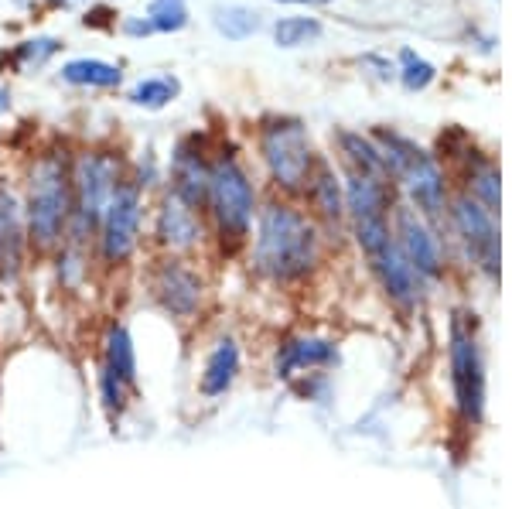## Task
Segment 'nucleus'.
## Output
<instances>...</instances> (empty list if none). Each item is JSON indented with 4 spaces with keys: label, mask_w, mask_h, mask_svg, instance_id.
I'll use <instances>...</instances> for the list:
<instances>
[{
    "label": "nucleus",
    "mask_w": 512,
    "mask_h": 509,
    "mask_svg": "<svg viewBox=\"0 0 512 509\" xmlns=\"http://www.w3.org/2000/svg\"><path fill=\"white\" fill-rule=\"evenodd\" d=\"M11 110V93L7 89H0V113H7Z\"/></svg>",
    "instance_id": "c756f323"
},
{
    "label": "nucleus",
    "mask_w": 512,
    "mask_h": 509,
    "mask_svg": "<svg viewBox=\"0 0 512 509\" xmlns=\"http://www.w3.org/2000/svg\"><path fill=\"white\" fill-rule=\"evenodd\" d=\"M280 4H325V0H280Z\"/></svg>",
    "instance_id": "7c9ffc66"
},
{
    "label": "nucleus",
    "mask_w": 512,
    "mask_h": 509,
    "mask_svg": "<svg viewBox=\"0 0 512 509\" xmlns=\"http://www.w3.org/2000/svg\"><path fill=\"white\" fill-rule=\"evenodd\" d=\"M393 236H396V243H400L407 264L414 267V274L424 281V287L441 281L444 270H448V264H444L441 240H437V233L427 226V219L420 216V212H414L410 205H396L393 209Z\"/></svg>",
    "instance_id": "f8f14e48"
},
{
    "label": "nucleus",
    "mask_w": 512,
    "mask_h": 509,
    "mask_svg": "<svg viewBox=\"0 0 512 509\" xmlns=\"http://www.w3.org/2000/svg\"><path fill=\"white\" fill-rule=\"evenodd\" d=\"M321 38V24L315 18H284L274 24V41L280 48H301Z\"/></svg>",
    "instance_id": "393cba45"
},
{
    "label": "nucleus",
    "mask_w": 512,
    "mask_h": 509,
    "mask_svg": "<svg viewBox=\"0 0 512 509\" xmlns=\"http://www.w3.org/2000/svg\"><path fill=\"white\" fill-rule=\"evenodd\" d=\"M59 76L69 86H89V89H113L123 82V72L117 65L103 62V59H72L62 65Z\"/></svg>",
    "instance_id": "412c9836"
},
{
    "label": "nucleus",
    "mask_w": 512,
    "mask_h": 509,
    "mask_svg": "<svg viewBox=\"0 0 512 509\" xmlns=\"http://www.w3.org/2000/svg\"><path fill=\"white\" fill-rule=\"evenodd\" d=\"M321 253H325V243H321L315 216L280 199L256 209L250 233V267L260 281L274 287L308 284L321 267Z\"/></svg>",
    "instance_id": "f257e3e1"
},
{
    "label": "nucleus",
    "mask_w": 512,
    "mask_h": 509,
    "mask_svg": "<svg viewBox=\"0 0 512 509\" xmlns=\"http://www.w3.org/2000/svg\"><path fill=\"white\" fill-rule=\"evenodd\" d=\"M212 24H216V31L222 38L246 41L260 31V14L250 11V7L229 4V7H216V11H212Z\"/></svg>",
    "instance_id": "5701e85b"
},
{
    "label": "nucleus",
    "mask_w": 512,
    "mask_h": 509,
    "mask_svg": "<svg viewBox=\"0 0 512 509\" xmlns=\"http://www.w3.org/2000/svg\"><path fill=\"white\" fill-rule=\"evenodd\" d=\"M403 59V72H400V79H403V86L410 89V93H420V89H427L434 82V65L431 62H424L417 52H403L400 55Z\"/></svg>",
    "instance_id": "bb28decb"
},
{
    "label": "nucleus",
    "mask_w": 512,
    "mask_h": 509,
    "mask_svg": "<svg viewBox=\"0 0 512 509\" xmlns=\"http://www.w3.org/2000/svg\"><path fill=\"white\" fill-rule=\"evenodd\" d=\"M99 369L113 373L127 387L140 390V363H137V346L130 335L127 322H106L103 335H99Z\"/></svg>",
    "instance_id": "dca6fc26"
},
{
    "label": "nucleus",
    "mask_w": 512,
    "mask_h": 509,
    "mask_svg": "<svg viewBox=\"0 0 512 509\" xmlns=\"http://www.w3.org/2000/svg\"><path fill=\"white\" fill-rule=\"evenodd\" d=\"M209 171L212 158L205 154V147L198 144V137H185L175 154H171V175H168V192H175L181 202H188L192 209L205 212V199H209Z\"/></svg>",
    "instance_id": "ddd939ff"
},
{
    "label": "nucleus",
    "mask_w": 512,
    "mask_h": 509,
    "mask_svg": "<svg viewBox=\"0 0 512 509\" xmlns=\"http://www.w3.org/2000/svg\"><path fill=\"white\" fill-rule=\"evenodd\" d=\"M123 178L127 171H123L120 154L113 151H82L72 158V219L65 243L93 246L99 219Z\"/></svg>",
    "instance_id": "20e7f679"
},
{
    "label": "nucleus",
    "mask_w": 512,
    "mask_h": 509,
    "mask_svg": "<svg viewBox=\"0 0 512 509\" xmlns=\"http://www.w3.org/2000/svg\"><path fill=\"white\" fill-rule=\"evenodd\" d=\"M448 380L458 421L468 431L478 428L485 414V356L478 322L468 311H454L448 318Z\"/></svg>",
    "instance_id": "39448f33"
},
{
    "label": "nucleus",
    "mask_w": 512,
    "mask_h": 509,
    "mask_svg": "<svg viewBox=\"0 0 512 509\" xmlns=\"http://www.w3.org/2000/svg\"><path fill=\"white\" fill-rule=\"evenodd\" d=\"M96 397H99V410H103L106 424L117 431L123 424V417H127L130 404H134L137 390L127 387L123 380H117L113 373H106V369L96 366Z\"/></svg>",
    "instance_id": "aec40b11"
},
{
    "label": "nucleus",
    "mask_w": 512,
    "mask_h": 509,
    "mask_svg": "<svg viewBox=\"0 0 512 509\" xmlns=\"http://www.w3.org/2000/svg\"><path fill=\"white\" fill-rule=\"evenodd\" d=\"M55 274H59V284L65 291H82L93 274L96 264V253L93 246H82V243H62L59 253H55Z\"/></svg>",
    "instance_id": "6ab92c4d"
},
{
    "label": "nucleus",
    "mask_w": 512,
    "mask_h": 509,
    "mask_svg": "<svg viewBox=\"0 0 512 509\" xmlns=\"http://www.w3.org/2000/svg\"><path fill=\"white\" fill-rule=\"evenodd\" d=\"M21 209L28 253L55 257L72 219V161L62 151H45L31 161Z\"/></svg>",
    "instance_id": "f03ea898"
},
{
    "label": "nucleus",
    "mask_w": 512,
    "mask_h": 509,
    "mask_svg": "<svg viewBox=\"0 0 512 509\" xmlns=\"http://www.w3.org/2000/svg\"><path fill=\"white\" fill-rule=\"evenodd\" d=\"M28 257V233H24L21 199L0 182V277L14 281Z\"/></svg>",
    "instance_id": "2eb2a0df"
},
{
    "label": "nucleus",
    "mask_w": 512,
    "mask_h": 509,
    "mask_svg": "<svg viewBox=\"0 0 512 509\" xmlns=\"http://www.w3.org/2000/svg\"><path fill=\"white\" fill-rule=\"evenodd\" d=\"M144 291L151 305L181 328H195L209 308V281L195 267L192 257L161 253L144 277Z\"/></svg>",
    "instance_id": "423d86ee"
},
{
    "label": "nucleus",
    "mask_w": 512,
    "mask_h": 509,
    "mask_svg": "<svg viewBox=\"0 0 512 509\" xmlns=\"http://www.w3.org/2000/svg\"><path fill=\"white\" fill-rule=\"evenodd\" d=\"M147 21H151L154 31H164V35H175L188 24V4L185 0H151L147 7Z\"/></svg>",
    "instance_id": "a878e982"
},
{
    "label": "nucleus",
    "mask_w": 512,
    "mask_h": 509,
    "mask_svg": "<svg viewBox=\"0 0 512 509\" xmlns=\"http://www.w3.org/2000/svg\"><path fill=\"white\" fill-rule=\"evenodd\" d=\"M181 82L175 76H147L130 89V103L144 106V110H164L178 100Z\"/></svg>",
    "instance_id": "4be33fe9"
},
{
    "label": "nucleus",
    "mask_w": 512,
    "mask_h": 509,
    "mask_svg": "<svg viewBox=\"0 0 512 509\" xmlns=\"http://www.w3.org/2000/svg\"><path fill=\"white\" fill-rule=\"evenodd\" d=\"M468 182H472V199L495 216V212H499V171H495V164L478 161L475 168L468 171Z\"/></svg>",
    "instance_id": "b1692460"
},
{
    "label": "nucleus",
    "mask_w": 512,
    "mask_h": 509,
    "mask_svg": "<svg viewBox=\"0 0 512 509\" xmlns=\"http://www.w3.org/2000/svg\"><path fill=\"white\" fill-rule=\"evenodd\" d=\"M342 352L338 342L318 332H297L284 335L274 349V376L284 387H291L297 397L315 400L328 390V369L338 366Z\"/></svg>",
    "instance_id": "0eeeda50"
},
{
    "label": "nucleus",
    "mask_w": 512,
    "mask_h": 509,
    "mask_svg": "<svg viewBox=\"0 0 512 509\" xmlns=\"http://www.w3.org/2000/svg\"><path fill=\"white\" fill-rule=\"evenodd\" d=\"M451 223L458 229V240L465 246L472 267L495 281L499 277V229H495L492 212L482 209L472 195H458L451 202Z\"/></svg>",
    "instance_id": "9d476101"
},
{
    "label": "nucleus",
    "mask_w": 512,
    "mask_h": 509,
    "mask_svg": "<svg viewBox=\"0 0 512 509\" xmlns=\"http://www.w3.org/2000/svg\"><path fill=\"white\" fill-rule=\"evenodd\" d=\"M256 219V185L250 171L236 154L219 151L209 171V199H205V223L209 236H216L219 250L233 257L250 243Z\"/></svg>",
    "instance_id": "7ed1b4c3"
},
{
    "label": "nucleus",
    "mask_w": 512,
    "mask_h": 509,
    "mask_svg": "<svg viewBox=\"0 0 512 509\" xmlns=\"http://www.w3.org/2000/svg\"><path fill=\"white\" fill-rule=\"evenodd\" d=\"M308 199H311V209L325 219L328 226H342L345 219V188L338 182L335 168L328 161H318L315 171H311V182H308Z\"/></svg>",
    "instance_id": "f3484780"
},
{
    "label": "nucleus",
    "mask_w": 512,
    "mask_h": 509,
    "mask_svg": "<svg viewBox=\"0 0 512 509\" xmlns=\"http://www.w3.org/2000/svg\"><path fill=\"white\" fill-rule=\"evenodd\" d=\"M260 154L274 182L284 195H301L315 171V151H311L308 130L301 120L277 117L267 120L260 130Z\"/></svg>",
    "instance_id": "1a4fd4ad"
},
{
    "label": "nucleus",
    "mask_w": 512,
    "mask_h": 509,
    "mask_svg": "<svg viewBox=\"0 0 512 509\" xmlns=\"http://www.w3.org/2000/svg\"><path fill=\"white\" fill-rule=\"evenodd\" d=\"M205 240H209L205 212L192 209L175 192L164 188L158 209H154V243H158V250L171 253V257H192L195 250H202Z\"/></svg>",
    "instance_id": "9b49d317"
},
{
    "label": "nucleus",
    "mask_w": 512,
    "mask_h": 509,
    "mask_svg": "<svg viewBox=\"0 0 512 509\" xmlns=\"http://www.w3.org/2000/svg\"><path fill=\"white\" fill-rule=\"evenodd\" d=\"M239 373H243V346L236 335L222 332L205 349L202 369H198V393L205 400H219L236 387Z\"/></svg>",
    "instance_id": "4468645a"
},
{
    "label": "nucleus",
    "mask_w": 512,
    "mask_h": 509,
    "mask_svg": "<svg viewBox=\"0 0 512 509\" xmlns=\"http://www.w3.org/2000/svg\"><path fill=\"white\" fill-rule=\"evenodd\" d=\"M55 52H59V41H55V38H35V41H24V45L18 48V62L41 65L48 55H55Z\"/></svg>",
    "instance_id": "cd10ccee"
},
{
    "label": "nucleus",
    "mask_w": 512,
    "mask_h": 509,
    "mask_svg": "<svg viewBox=\"0 0 512 509\" xmlns=\"http://www.w3.org/2000/svg\"><path fill=\"white\" fill-rule=\"evenodd\" d=\"M123 31H127L130 38H147V35H154V28H151V21H147V18H127V21H123Z\"/></svg>",
    "instance_id": "c85d7f7f"
},
{
    "label": "nucleus",
    "mask_w": 512,
    "mask_h": 509,
    "mask_svg": "<svg viewBox=\"0 0 512 509\" xmlns=\"http://www.w3.org/2000/svg\"><path fill=\"white\" fill-rule=\"evenodd\" d=\"M140 236H144V192L134 185V178H123L106 205L103 219H99L93 253L96 264L103 270H123L140 250Z\"/></svg>",
    "instance_id": "6e6552de"
},
{
    "label": "nucleus",
    "mask_w": 512,
    "mask_h": 509,
    "mask_svg": "<svg viewBox=\"0 0 512 509\" xmlns=\"http://www.w3.org/2000/svg\"><path fill=\"white\" fill-rule=\"evenodd\" d=\"M338 147H342V158L349 164V171L355 175H373V178H390L386 175L383 154L373 137L352 134V130H338Z\"/></svg>",
    "instance_id": "a211bd4d"
}]
</instances>
